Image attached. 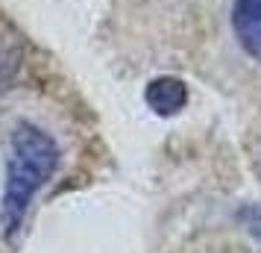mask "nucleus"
<instances>
[{
    "instance_id": "obj_1",
    "label": "nucleus",
    "mask_w": 261,
    "mask_h": 253,
    "mask_svg": "<svg viewBox=\"0 0 261 253\" xmlns=\"http://www.w3.org/2000/svg\"><path fill=\"white\" fill-rule=\"evenodd\" d=\"M59 145L38 124L21 121L15 124L6 145L3 162V192H0V236L15 241L24 233L36 194L59 168Z\"/></svg>"
},
{
    "instance_id": "obj_2",
    "label": "nucleus",
    "mask_w": 261,
    "mask_h": 253,
    "mask_svg": "<svg viewBox=\"0 0 261 253\" xmlns=\"http://www.w3.org/2000/svg\"><path fill=\"white\" fill-rule=\"evenodd\" d=\"M232 33L249 59L261 62V0L232 3Z\"/></svg>"
},
{
    "instance_id": "obj_3",
    "label": "nucleus",
    "mask_w": 261,
    "mask_h": 253,
    "mask_svg": "<svg viewBox=\"0 0 261 253\" xmlns=\"http://www.w3.org/2000/svg\"><path fill=\"white\" fill-rule=\"evenodd\" d=\"M144 100H147V106L153 109L155 115L170 118V115H179L188 106V85H185V80L170 77V74L167 77H155L144 88Z\"/></svg>"
},
{
    "instance_id": "obj_4",
    "label": "nucleus",
    "mask_w": 261,
    "mask_h": 253,
    "mask_svg": "<svg viewBox=\"0 0 261 253\" xmlns=\"http://www.w3.org/2000/svg\"><path fill=\"white\" fill-rule=\"evenodd\" d=\"M238 218H241V224L261 241V206H247V209L238 212Z\"/></svg>"
}]
</instances>
